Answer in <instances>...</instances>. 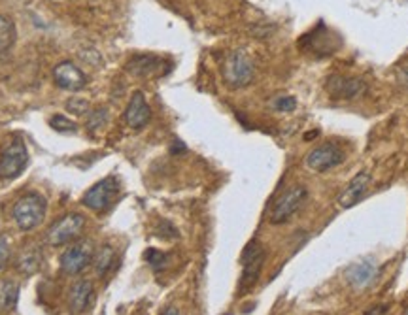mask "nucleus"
Wrapping results in <instances>:
<instances>
[{"instance_id":"obj_6","label":"nucleus","mask_w":408,"mask_h":315,"mask_svg":"<svg viewBox=\"0 0 408 315\" xmlns=\"http://www.w3.org/2000/svg\"><path fill=\"white\" fill-rule=\"evenodd\" d=\"M95 246L91 240H80L72 244L70 248L65 249L60 255V269L68 275H76L88 269L93 262Z\"/></svg>"},{"instance_id":"obj_27","label":"nucleus","mask_w":408,"mask_h":315,"mask_svg":"<svg viewBox=\"0 0 408 315\" xmlns=\"http://www.w3.org/2000/svg\"><path fill=\"white\" fill-rule=\"evenodd\" d=\"M161 315H180V309L176 308V306H168V308L165 309Z\"/></svg>"},{"instance_id":"obj_10","label":"nucleus","mask_w":408,"mask_h":315,"mask_svg":"<svg viewBox=\"0 0 408 315\" xmlns=\"http://www.w3.org/2000/svg\"><path fill=\"white\" fill-rule=\"evenodd\" d=\"M307 167L314 172H327L331 168L338 167L342 161H344V151H342L336 144H321V146H316L314 149H310L307 155Z\"/></svg>"},{"instance_id":"obj_3","label":"nucleus","mask_w":408,"mask_h":315,"mask_svg":"<svg viewBox=\"0 0 408 315\" xmlns=\"http://www.w3.org/2000/svg\"><path fill=\"white\" fill-rule=\"evenodd\" d=\"M308 198V189L304 185H293L288 189L284 195L276 201L275 208L270 212V223L272 225H281L288 223L299 210L304 206Z\"/></svg>"},{"instance_id":"obj_21","label":"nucleus","mask_w":408,"mask_h":315,"mask_svg":"<svg viewBox=\"0 0 408 315\" xmlns=\"http://www.w3.org/2000/svg\"><path fill=\"white\" fill-rule=\"evenodd\" d=\"M49 125L55 128V130H59V133H74L76 130V125H74L72 121H68L65 115H55L49 119Z\"/></svg>"},{"instance_id":"obj_17","label":"nucleus","mask_w":408,"mask_h":315,"mask_svg":"<svg viewBox=\"0 0 408 315\" xmlns=\"http://www.w3.org/2000/svg\"><path fill=\"white\" fill-rule=\"evenodd\" d=\"M19 298V285L12 280H2L0 282V315L10 314L17 306Z\"/></svg>"},{"instance_id":"obj_25","label":"nucleus","mask_w":408,"mask_h":315,"mask_svg":"<svg viewBox=\"0 0 408 315\" xmlns=\"http://www.w3.org/2000/svg\"><path fill=\"white\" fill-rule=\"evenodd\" d=\"M399 81H401L402 87L408 89V67H405L399 70Z\"/></svg>"},{"instance_id":"obj_26","label":"nucleus","mask_w":408,"mask_h":315,"mask_svg":"<svg viewBox=\"0 0 408 315\" xmlns=\"http://www.w3.org/2000/svg\"><path fill=\"white\" fill-rule=\"evenodd\" d=\"M365 315H386V308H384V306H378V308L368 309Z\"/></svg>"},{"instance_id":"obj_14","label":"nucleus","mask_w":408,"mask_h":315,"mask_svg":"<svg viewBox=\"0 0 408 315\" xmlns=\"http://www.w3.org/2000/svg\"><path fill=\"white\" fill-rule=\"evenodd\" d=\"M165 60L154 55H136L127 62V72L138 78H152V76L163 74Z\"/></svg>"},{"instance_id":"obj_22","label":"nucleus","mask_w":408,"mask_h":315,"mask_svg":"<svg viewBox=\"0 0 408 315\" xmlns=\"http://www.w3.org/2000/svg\"><path fill=\"white\" fill-rule=\"evenodd\" d=\"M272 108H275L276 112L289 114V112H293L295 108H297V101H295L293 96H278V99L272 102Z\"/></svg>"},{"instance_id":"obj_2","label":"nucleus","mask_w":408,"mask_h":315,"mask_svg":"<svg viewBox=\"0 0 408 315\" xmlns=\"http://www.w3.org/2000/svg\"><path fill=\"white\" fill-rule=\"evenodd\" d=\"M46 201L36 193L21 196L14 206V219L21 230H33L46 217Z\"/></svg>"},{"instance_id":"obj_9","label":"nucleus","mask_w":408,"mask_h":315,"mask_svg":"<svg viewBox=\"0 0 408 315\" xmlns=\"http://www.w3.org/2000/svg\"><path fill=\"white\" fill-rule=\"evenodd\" d=\"M325 91L335 101H352V99H357L359 94L367 91V83L361 78H355V76L335 74L329 76L325 80Z\"/></svg>"},{"instance_id":"obj_13","label":"nucleus","mask_w":408,"mask_h":315,"mask_svg":"<svg viewBox=\"0 0 408 315\" xmlns=\"http://www.w3.org/2000/svg\"><path fill=\"white\" fill-rule=\"evenodd\" d=\"M370 174L368 172H359V174H355V178L350 181L346 189L342 191L341 198H338V204H341L342 208H354L357 202H361V198L365 196V193L370 187Z\"/></svg>"},{"instance_id":"obj_15","label":"nucleus","mask_w":408,"mask_h":315,"mask_svg":"<svg viewBox=\"0 0 408 315\" xmlns=\"http://www.w3.org/2000/svg\"><path fill=\"white\" fill-rule=\"evenodd\" d=\"M375 278L376 266L373 262H357V264L346 270V280H348L350 285H354L357 289L370 285V283L375 282Z\"/></svg>"},{"instance_id":"obj_24","label":"nucleus","mask_w":408,"mask_h":315,"mask_svg":"<svg viewBox=\"0 0 408 315\" xmlns=\"http://www.w3.org/2000/svg\"><path fill=\"white\" fill-rule=\"evenodd\" d=\"M10 261V244L4 236H0V270L4 269Z\"/></svg>"},{"instance_id":"obj_23","label":"nucleus","mask_w":408,"mask_h":315,"mask_svg":"<svg viewBox=\"0 0 408 315\" xmlns=\"http://www.w3.org/2000/svg\"><path fill=\"white\" fill-rule=\"evenodd\" d=\"M88 108H89L88 102L81 101V99H72V101L67 104L68 112H72V114H78V115L85 114V112H88Z\"/></svg>"},{"instance_id":"obj_4","label":"nucleus","mask_w":408,"mask_h":315,"mask_svg":"<svg viewBox=\"0 0 408 315\" xmlns=\"http://www.w3.org/2000/svg\"><path fill=\"white\" fill-rule=\"evenodd\" d=\"M28 164V151L21 140L6 144L0 151V180H15Z\"/></svg>"},{"instance_id":"obj_11","label":"nucleus","mask_w":408,"mask_h":315,"mask_svg":"<svg viewBox=\"0 0 408 315\" xmlns=\"http://www.w3.org/2000/svg\"><path fill=\"white\" fill-rule=\"evenodd\" d=\"M54 78L55 83L59 85L60 89H65V91H80V89L85 87V76L81 72L80 68L72 65L70 60H63L59 62L54 70Z\"/></svg>"},{"instance_id":"obj_18","label":"nucleus","mask_w":408,"mask_h":315,"mask_svg":"<svg viewBox=\"0 0 408 315\" xmlns=\"http://www.w3.org/2000/svg\"><path fill=\"white\" fill-rule=\"evenodd\" d=\"M114 262H115V253H114V249H112V246H102V248L99 249L93 257V266H95L97 275L104 278V275L112 270Z\"/></svg>"},{"instance_id":"obj_16","label":"nucleus","mask_w":408,"mask_h":315,"mask_svg":"<svg viewBox=\"0 0 408 315\" xmlns=\"http://www.w3.org/2000/svg\"><path fill=\"white\" fill-rule=\"evenodd\" d=\"M91 295H93V285L89 280H80L76 282L70 289V308L76 312V314H83L89 306V300H91Z\"/></svg>"},{"instance_id":"obj_19","label":"nucleus","mask_w":408,"mask_h":315,"mask_svg":"<svg viewBox=\"0 0 408 315\" xmlns=\"http://www.w3.org/2000/svg\"><path fill=\"white\" fill-rule=\"evenodd\" d=\"M15 38V28L14 23L8 19V17H2L0 15V51H4L8 47L14 44Z\"/></svg>"},{"instance_id":"obj_12","label":"nucleus","mask_w":408,"mask_h":315,"mask_svg":"<svg viewBox=\"0 0 408 315\" xmlns=\"http://www.w3.org/2000/svg\"><path fill=\"white\" fill-rule=\"evenodd\" d=\"M152 117V110L147 106L146 99H144V94L140 91H136L131 96V101H129V106L125 110V121H127V125L134 130H140L147 125V121Z\"/></svg>"},{"instance_id":"obj_5","label":"nucleus","mask_w":408,"mask_h":315,"mask_svg":"<svg viewBox=\"0 0 408 315\" xmlns=\"http://www.w3.org/2000/svg\"><path fill=\"white\" fill-rule=\"evenodd\" d=\"M85 227V217L81 214H67L59 221L54 223V227L47 230V244L54 248L67 246L76 238H80L81 230Z\"/></svg>"},{"instance_id":"obj_1","label":"nucleus","mask_w":408,"mask_h":315,"mask_svg":"<svg viewBox=\"0 0 408 315\" xmlns=\"http://www.w3.org/2000/svg\"><path fill=\"white\" fill-rule=\"evenodd\" d=\"M221 72H223V80L231 89L248 87L255 76L254 60L250 59V55L246 51L236 49V51L227 55Z\"/></svg>"},{"instance_id":"obj_7","label":"nucleus","mask_w":408,"mask_h":315,"mask_svg":"<svg viewBox=\"0 0 408 315\" xmlns=\"http://www.w3.org/2000/svg\"><path fill=\"white\" fill-rule=\"evenodd\" d=\"M117 193H120V183H117L114 176H108V178L101 180L99 183H95L93 187L89 189L85 196H83V204L89 210L101 214V212H106L108 208H112V204L117 198Z\"/></svg>"},{"instance_id":"obj_8","label":"nucleus","mask_w":408,"mask_h":315,"mask_svg":"<svg viewBox=\"0 0 408 315\" xmlns=\"http://www.w3.org/2000/svg\"><path fill=\"white\" fill-rule=\"evenodd\" d=\"M265 262V249L257 240H252L242 253V280L240 289L248 291L257 283Z\"/></svg>"},{"instance_id":"obj_20","label":"nucleus","mask_w":408,"mask_h":315,"mask_svg":"<svg viewBox=\"0 0 408 315\" xmlns=\"http://www.w3.org/2000/svg\"><path fill=\"white\" fill-rule=\"evenodd\" d=\"M146 261L149 262V266L155 270V272H159V270L165 269V264H167V255L165 253H161L157 249H147L146 251Z\"/></svg>"}]
</instances>
